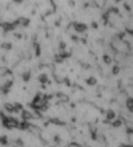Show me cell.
Listing matches in <instances>:
<instances>
[{"label":"cell","mask_w":133,"mask_h":147,"mask_svg":"<svg viewBox=\"0 0 133 147\" xmlns=\"http://www.w3.org/2000/svg\"><path fill=\"white\" fill-rule=\"evenodd\" d=\"M75 29L77 32H84V31H87V25L85 24H81V23H76V24H75Z\"/></svg>","instance_id":"cell-1"},{"label":"cell","mask_w":133,"mask_h":147,"mask_svg":"<svg viewBox=\"0 0 133 147\" xmlns=\"http://www.w3.org/2000/svg\"><path fill=\"white\" fill-rule=\"evenodd\" d=\"M106 3H108V0H95V4H96V5H97L99 8H102Z\"/></svg>","instance_id":"cell-2"},{"label":"cell","mask_w":133,"mask_h":147,"mask_svg":"<svg viewBox=\"0 0 133 147\" xmlns=\"http://www.w3.org/2000/svg\"><path fill=\"white\" fill-rule=\"evenodd\" d=\"M126 106H128V109L132 110L133 111V98H128L126 99Z\"/></svg>","instance_id":"cell-3"},{"label":"cell","mask_w":133,"mask_h":147,"mask_svg":"<svg viewBox=\"0 0 133 147\" xmlns=\"http://www.w3.org/2000/svg\"><path fill=\"white\" fill-rule=\"evenodd\" d=\"M115 113H113L112 110H109L108 113H106V118H108V121H112V119H115Z\"/></svg>","instance_id":"cell-4"}]
</instances>
